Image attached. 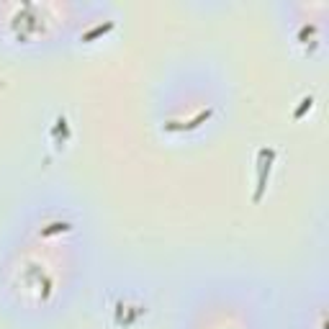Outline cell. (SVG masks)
I'll use <instances>...</instances> for the list:
<instances>
[{"instance_id":"obj_5","label":"cell","mask_w":329,"mask_h":329,"mask_svg":"<svg viewBox=\"0 0 329 329\" xmlns=\"http://www.w3.org/2000/svg\"><path fill=\"white\" fill-rule=\"evenodd\" d=\"M311 103H314V98L309 95V98H304V100H301V106L296 108V113H293V118H301V116H304L309 108H311Z\"/></svg>"},{"instance_id":"obj_1","label":"cell","mask_w":329,"mask_h":329,"mask_svg":"<svg viewBox=\"0 0 329 329\" xmlns=\"http://www.w3.org/2000/svg\"><path fill=\"white\" fill-rule=\"evenodd\" d=\"M273 160H275V149H260V180H257V190H255V203L262 198V190H265V180H268Z\"/></svg>"},{"instance_id":"obj_4","label":"cell","mask_w":329,"mask_h":329,"mask_svg":"<svg viewBox=\"0 0 329 329\" xmlns=\"http://www.w3.org/2000/svg\"><path fill=\"white\" fill-rule=\"evenodd\" d=\"M208 116H211V111H208V108H206V111H201L198 116H195V118H193V121H190V124H186V126H183V129H195V126H201V124L206 121V118H208Z\"/></svg>"},{"instance_id":"obj_2","label":"cell","mask_w":329,"mask_h":329,"mask_svg":"<svg viewBox=\"0 0 329 329\" xmlns=\"http://www.w3.org/2000/svg\"><path fill=\"white\" fill-rule=\"evenodd\" d=\"M111 29H113V21L100 23V26H93L90 31H85V34H83V42H93V39H98V36H103V34H108Z\"/></svg>"},{"instance_id":"obj_3","label":"cell","mask_w":329,"mask_h":329,"mask_svg":"<svg viewBox=\"0 0 329 329\" xmlns=\"http://www.w3.org/2000/svg\"><path fill=\"white\" fill-rule=\"evenodd\" d=\"M72 224L70 221H51L47 229H42V236H51V234H59V232H70Z\"/></svg>"}]
</instances>
